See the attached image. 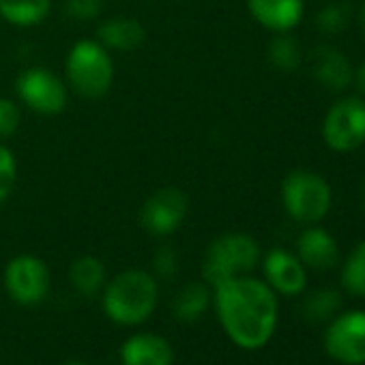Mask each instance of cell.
<instances>
[{"instance_id": "obj_1", "label": "cell", "mask_w": 365, "mask_h": 365, "mask_svg": "<svg viewBox=\"0 0 365 365\" xmlns=\"http://www.w3.org/2000/svg\"><path fill=\"white\" fill-rule=\"evenodd\" d=\"M213 290L220 322L237 346L256 350L271 341L277 327L279 305L277 292L267 282L241 275Z\"/></svg>"}, {"instance_id": "obj_2", "label": "cell", "mask_w": 365, "mask_h": 365, "mask_svg": "<svg viewBox=\"0 0 365 365\" xmlns=\"http://www.w3.org/2000/svg\"><path fill=\"white\" fill-rule=\"evenodd\" d=\"M159 288L155 275L129 269L112 277L103 286V312L108 318L123 327L142 324L157 307Z\"/></svg>"}, {"instance_id": "obj_3", "label": "cell", "mask_w": 365, "mask_h": 365, "mask_svg": "<svg viewBox=\"0 0 365 365\" xmlns=\"http://www.w3.org/2000/svg\"><path fill=\"white\" fill-rule=\"evenodd\" d=\"M260 262V245L245 232H228L217 237L205 254L202 279L215 288L228 279L250 275Z\"/></svg>"}, {"instance_id": "obj_4", "label": "cell", "mask_w": 365, "mask_h": 365, "mask_svg": "<svg viewBox=\"0 0 365 365\" xmlns=\"http://www.w3.org/2000/svg\"><path fill=\"white\" fill-rule=\"evenodd\" d=\"M65 76L78 95L86 99L103 97L114 82V63L108 48L99 41H78L67 54Z\"/></svg>"}, {"instance_id": "obj_5", "label": "cell", "mask_w": 365, "mask_h": 365, "mask_svg": "<svg viewBox=\"0 0 365 365\" xmlns=\"http://www.w3.org/2000/svg\"><path fill=\"white\" fill-rule=\"evenodd\" d=\"M282 202L294 222L307 226L318 224L331 209V185L314 170H292L282 180Z\"/></svg>"}, {"instance_id": "obj_6", "label": "cell", "mask_w": 365, "mask_h": 365, "mask_svg": "<svg viewBox=\"0 0 365 365\" xmlns=\"http://www.w3.org/2000/svg\"><path fill=\"white\" fill-rule=\"evenodd\" d=\"M322 138L335 153H350L365 144V99L348 95L337 99L324 120Z\"/></svg>"}, {"instance_id": "obj_7", "label": "cell", "mask_w": 365, "mask_h": 365, "mask_svg": "<svg viewBox=\"0 0 365 365\" xmlns=\"http://www.w3.org/2000/svg\"><path fill=\"white\" fill-rule=\"evenodd\" d=\"M190 211V198L180 187L168 185L153 192L140 211L142 228L153 237H168L180 228Z\"/></svg>"}, {"instance_id": "obj_8", "label": "cell", "mask_w": 365, "mask_h": 365, "mask_svg": "<svg viewBox=\"0 0 365 365\" xmlns=\"http://www.w3.org/2000/svg\"><path fill=\"white\" fill-rule=\"evenodd\" d=\"M324 350L344 365L365 363V312L352 309L331 318L324 331Z\"/></svg>"}, {"instance_id": "obj_9", "label": "cell", "mask_w": 365, "mask_h": 365, "mask_svg": "<svg viewBox=\"0 0 365 365\" xmlns=\"http://www.w3.org/2000/svg\"><path fill=\"white\" fill-rule=\"evenodd\" d=\"M20 99L35 112L52 116L61 114L67 106L69 91L67 84L46 67L26 69L16 82Z\"/></svg>"}, {"instance_id": "obj_10", "label": "cell", "mask_w": 365, "mask_h": 365, "mask_svg": "<svg viewBox=\"0 0 365 365\" xmlns=\"http://www.w3.org/2000/svg\"><path fill=\"white\" fill-rule=\"evenodd\" d=\"M5 288L20 305H37L50 292V271L37 256H16L5 269Z\"/></svg>"}, {"instance_id": "obj_11", "label": "cell", "mask_w": 365, "mask_h": 365, "mask_svg": "<svg viewBox=\"0 0 365 365\" xmlns=\"http://www.w3.org/2000/svg\"><path fill=\"white\" fill-rule=\"evenodd\" d=\"M262 271L267 284L286 297H297L305 290L307 284V271L305 264L299 260V256L286 252V250H271L262 260Z\"/></svg>"}, {"instance_id": "obj_12", "label": "cell", "mask_w": 365, "mask_h": 365, "mask_svg": "<svg viewBox=\"0 0 365 365\" xmlns=\"http://www.w3.org/2000/svg\"><path fill=\"white\" fill-rule=\"evenodd\" d=\"M312 76L314 80L331 93H344L352 86L354 67L346 54L331 46H320L312 54Z\"/></svg>"}, {"instance_id": "obj_13", "label": "cell", "mask_w": 365, "mask_h": 365, "mask_svg": "<svg viewBox=\"0 0 365 365\" xmlns=\"http://www.w3.org/2000/svg\"><path fill=\"white\" fill-rule=\"evenodd\" d=\"M247 9L260 26L273 33L292 31L305 14L303 0H247Z\"/></svg>"}, {"instance_id": "obj_14", "label": "cell", "mask_w": 365, "mask_h": 365, "mask_svg": "<svg viewBox=\"0 0 365 365\" xmlns=\"http://www.w3.org/2000/svg\"><path fill=\"white\" fill-rule=\"evenodd\" d=\"M297 256L309 269L329 271L339 260V247L324 228L309 226L297 239Z\"/></svg>"}, {"instance_id": "obj_15", "label": "cell", "mask_w": 365, "mask_h": 365, "mask_svg": "<svg viewBox=\"0 0 365 365\" xmlns=\"http://www.w3.org/2000/svg\"><path fill=\"white\" fill-rule=\"evenodd\" d=\"M123 365H172L174 348L157 333H135L120 346Z\"/></svg>"}, {"instance_id": "obj_16", "label": "cell", "mask_w": 365, "mask_h": 365, "mask_svg": "<svg viewBox=\"0 0 365 365\" xmlns=\"http://www.w3.org/2000/svg\"><path fill=\"white\" fill-rule=\"evenodd\" d=\"M97 37L103 48L118 50V52H133L144 43L146 31L133 18H110L99 24Z\"/></svg>"}, {"instance_id": "obj_17", "label": "cell", "mask_w": 365, "mask_h": 365, "mask_svg": "<svg viewBox=\"0 0 365 365\" xmlns=\"http://www.w3.org/2000/svg\"><path fill=\"white\" fill-rule=\"evenodd\" d=\"M211 305V288L207 282H190L182 286L174 301H172V314L180 322H196L200 320Z\"/></svg>"}, {"instance_id": "obj_18", "label": "cell", "mask_w": 365, "mask_h": 365, "mask_svg": "<svg viewBox=\"0 0 365 365\" xmlns=\"http://www.w3.org/2000/svg\"><path fill=\"white\" fill-rule=\"evenodd\" d=\"M50 11L52 0H0V18L20 29L41 24Z\"/></svg>"}, {"instance_id": "obj_19", "label": "cell", "mask_w": 365, "mask_h": 365, "mask_svg": "<svg viewBox=\"0 0 365 365\" xmlns=\"http://www.w3.org/2000/svg\"><path fill=\"white\" fill-rule=\"evenodd\" d=\"M106 264L95 256H80L69 269V279L82 297H95L106 286Z\"/></svg>"}, {"instance_id": "obj_20", "label": "cell", "mask_w": 365, "mask_h": 365, "mask_svg": "<svg viewBox=\"0 0 365 365\" xmlns=\"http://www.w3.org/2000/svg\"><path fill=\"white\" fill-rule=\"evenodd\" d=\"M339 307H341V294L333 288H320L307 294L301 309L309 322H327L335 318Z\"/></svg>"}, {"instance_id": "obj_21", "label": "cell", "mask_w": 365, "mask_h": 365, "mask_svg": "<svg viewBox=\"0 0 365 365\" xmlns=\"http://www.w3.org/2000/svg\"><path fill=\"white\" fill-rule=\"evenodd\" d=\"M341 286L348 294L365 299V241L356 243L344 260Z\"/></svg>"}, {"instance_id": "obj_22", "label": "cell", "mask_w": 365, "mask_h": 365, "mask_svg": "<svg viewBox=\"0 0 365 365\" xmlns=\"http://www.w3.org/2000/svg\"><path fill=\"white\" fill-rule=\"evenodd\" d=\"M269 61L275 69H279L284 73L299 69V65L303 61L299 41L288 33H277V37L269 46Z\"/></svg>"}, {"instance_id": "obj_23", "label": "cell", "mask_w": 365, "mask_h": 365, "mask_svg": "<svg viewBox=\"0 0 365 365\" xmlns=\"http://www.w3.org/2000/svg\"><path fill=\"white\" fill-rule=\"evenodd\" d=\"M352 20V7L346 3V0H339V3H331L327 7H322L316 14V29L322 35H339L348 29Z\"/></svg>"}, {"instance_id": "obj_24", "label": "cell", "mask_w": 365, "mask_h": 365, "mask_svg": "<svg viewBox=\"0 0 365 365\" xmlns=\"http://www.w3.org/2000/svg\"><path fill=\"white\" fill-rule=\"evenodd\" d=\"M16 182H18V161L5 144H0V205L11 196Z\"/></svg>"}, {"instance_id": "obj_25", "label": "cell", "mask_w": 365, "mask_h": 365, "mask_svg": "<svg viewBox=\"0 0 365 365\" xmlns=\"http://www.w3.org/2000/svg\"><path fill=\"white\" fill-rule=\"evenodd\" d=\"M65 14L78 22L97 20L103 14V0H65Z\"/></svg>"}, {"instance_id": "obj_26", "label": "cell", "mask_w": 365, "mask_h": 365, "mask_svg": "<svg viewBox=\"0 0 365 365\" xmlns=\"http://www.w3.org/2000/svg\"><path fill=\"white\" fill-rule=\"evenodd\" d=\"M22 123V112L16 101L0 99V138H9L18 131Z\"/></svg>"}, {"instance_id": "obj_27", "label": "cell", "mask_w": 365, "mask_h": 365, "mask_svg": "<svg viewBox=\"0 0 365 365\" xmlns=\"http://www.w3.org/2000/svg\"><path fill=\"white\" fill-rule=\"evenodd\" d=\"M153 269L155 275L161 279H172L178 273V256L172 247H159L153 256Z\"/></svg>"}, {"instance_id": "obj_28", "label": "cell", "mask_w": 365, "mask_h": 365, "mask_svg": "<svg viewBox=\"0 0 365 365\" xmlns=\"http://www.w3.org/2000/svg\"><path fill=\"white\" fill-rule=\"evenodd\" d=\"M352 84L359 88L361 95H365V61L354 69V78H352Z\"/></svg>"}, {"instance_id": "obj_29", "label": "cell", "mask_w": 365, "mask_h": 365, "mask_svg": "<svg viewBox=\"0 0 365 365\" xmlns=\"http://www.w3.org/2000/svg\"><path fill=\"white\" fill-rule=\"evenodd\" d=\"M359 24H361V35L365 39V3L361 5V11H359Z\"/></svg>"}, {"instance_id": "obj_30", "label": "cell", "mask_w": 365, "mask_h": 365, "mask_svg": "<svg viewBox=\"0 0 365 365\" xmlns=\"http://www.w3.org/2000/svg\"><path fill=\"white\" fill-rule=\"evenodd\" d=\"M361 200H363V211H365V182H363V194H361Z\"/></svg>"}, {"instance_id": "obj_31", "label": "cell", "mask_w": 365, "mask_h": 365, "mask_svg": "<svg viewBox=\"0 0 365 365\" xmlns=\"http://www.w3.org/2000/svg\"><path fill=\"white\" fill-rule=\"evenodd\" d=\"M67 365H86V363H67Z\"/></svg>"}]
</instances>
